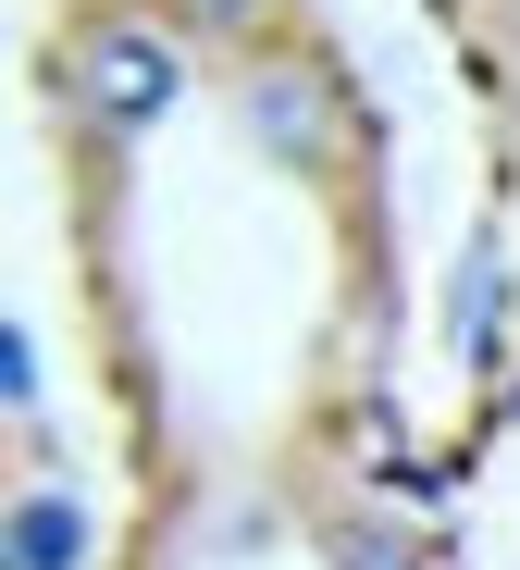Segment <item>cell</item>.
Masks as SVG:
<instances>
[{
	"mask_svg": "<svg viewBox=\"0 0 520 570\" xmlns=\"http://www.w3.org/2000/svg\"><path fill=\"white\" fill-rule=\"evenodd\" d=\"M174 100V50L161 38H112V50H99V112H112V125H149Z\"/></svg>",
	"mask_w": 520,
	"mask_h": 570,
	"instance_id": "6da1fadb",
	"label": "cell"
},
{
	"mask_svg": "<svg viewBox=\"0 0 520 570\" xmlns=\"http://www.w3.org/2000/svg\"><path fill=\"white\" fill-rule=\"evenodd\" d=\"M75 558H87V509H75L62 484L26 497V509H13V570H75Z\"/></svg>",
	"mask_w": 520,
	"mask_h": 570,
	"instance_id": "7a4b0ae2",
	"label": "cell"
}]
</instances>
